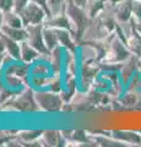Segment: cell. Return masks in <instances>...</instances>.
<instances>
[{
  "mask_svg": "<svg viewBox=\"0 0 141 147\" xmlns=\"http://www.w3.org/2000/svg\"><path fill=\"white\" fill-rule=\"evenodd\" d=\"M133 16V0H123L117 11V17L125 22Z\"/></svg>",
  "mask_w": 141,
  "mask_h": 147,
  "instance_id": "6da1fadb",
  "label": "cell"
},
{
  "mask_svg": "<svg viewBox=\"0 0 141 147\" xmlns=\"http://www.w3.org/2000/svg\"><path fill=\"white\" fill-rule=\"evenodd\" d=\"M24 13H30V16H25V18L28 20V22H38L40 18L43 17V13H42V10H40V7L38 5H36V4H27V6L25 7L24 10Z\"/></svg>",
  "mask_w": 141,
  "mask_h": 147,
  "instance_id": "7a4b0ae2",
  "label": "cell"
},
{
  "mask_svg": "<svg viewBox=\"0 0 141 147\" xmlns=\"http://www.w3.org/2000/svg\"><path fill=\"white\" fill-rule=\"evenodd\" d=\"M128 45L136 55H141V34L136 30L134 32V36L129 38Z\"/></svg>",
  "mask_w": 141,
  "mask_h": 147,
  "instance_id": "3957f363",
  "label": "cell"
},
{
  "mask_svg": "<svg viewBox=\"0 0 141 147\" xmlns=\"http://www.w3.org/2000/svg\"><path fill=\"white\" fill-rule=\"evenodd\" d=\"M133 16L136 21H141V0H133Z\"/></svg>",
  "mask_w": 141,
  "mask_h": 147,
  "instance_id": "277c9868",
  "label": "cell"
},
{
  "mask_svg": "<svg viewBox=\"0 0 141 147\" xmlns=\"http://www.w3.org/2000/svg\"><path fill=\"white\" fill-rule=\"evenodd\" d=\"M135 30L139 32V33L141 34V21H138L136 22V25H135Z\"/></svg>",
  "mask_w": 141,
  "mask_h": 147,
  "instance_id": "5b68a950",
  "label": "cell"
},
{
  "mask_svg": "<svg viewBox=\"0 0 141 147\" xmlns=\"http://www.w3.org/2000/svg\"><path fill=\"white\" fill-rule=\"evenodd\" d=\"M111 3H113V4H119V3H121L123 0H109Z\"/></svg>",
  "mask_w": 141,
  "mask_h": 147,
  "instance_id": "8992f818",
  "label": "cell"
}]
</instances>
